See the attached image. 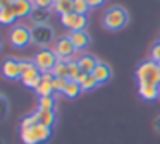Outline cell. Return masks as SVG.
I'll use <instances>...</instances> for the list:
<instances>
[{
  "instance_id": "obj_30",
  "label": "cell",
  "mask_w": 160,
  "mask_h": 144,
  "mask_svg": "<svg viewBox=\"0 0 160 144\" xmlns=\"http://www.w3.org/2000/svg\"><path fill=\"white\" fill-rule=\"evenodd\" d=\"M150 60L157 62V64L160 62V41H157V43L152 46V51H150Z\"/></svg>"
},
{
  "instance_id": "obj_36",
  "label": "cell",
  "mask_w": 160,
  "mask_h": 144,
  "mask_svg": "<svg viewBox=\"0 0 160 144\" xmlns=\"http://www.w3.org/2000/svg\"><path fill=\"white\" fill-rule=\"evenodd\" d=\"M33 2H35V0H33Z\"/></svg>"
},
{
  "instance_id": "obj_22",
  "label": "cell",
  "mask_w": 160,
  "mask_h": 144,
  "mask_svg": "<svg viewBox=\"0 0 160 144\" xmlns=\"http://www.w3.org/2000/svg\"><path fill=\"white\" fill-rule=\"evenodd\" d=\"M81 91H83V89H81V86H79L78 81H67L62 94L66 96V98H69V99H74V98H78V96L81 94Z\"/></svg>"
},
{
  "instance_id": "obj_5",
  "label": "cell",
  "mask_w": 160,
  "mask_h": 144,
  "mask_svg": "<svg viewBox=\"0 0 160 144\" xmlns=\"http://www.w3.org/2000/svg\"><path fill=\"white\" fill-rule=\"evenodd\" d=\"M31 38H33V45H36L38 48H50V45L55 41V31L48 24L33 26L31 27Z\"/></svg>"
},
{
  "instance_id": "obj_34",
  "label": "cell",
  "mask_w": 160,
  "mask_h": 144,
  "mask_svg": "<svg viewBox=\"0 0 160 144\" xmlns=\"http://www.w3.org/2000/svg\"><path fill=\"white\" fill-rule=\"evenodd\" d=\"M153 129H155V130H157V132H158V134H160V117H158V118H157V120H155V123H153Z\"/></svg>"
},
{
  "instance_id": "obj_23",
  "label": "cell",
  "mask_w": 160,
  "mask_h": 144,
  "mask_svg": "<svg viewBox=\"0 0 160 144\" xmlns=\"http://www.w3.org/2000/svg\"><path fill=\"white\" fill-rule=\"evenodd\" d=\"M52 74L53 77H64V79H69V64L64 60H59L55 64V67L52 69Z\"/></svg>"
},
{
  "instance_id": "obj_3",
  "label": "cell",
  "mask_w": 160,
  "mask_h": 144,
  "mask_svg": "<svg viewBox=\"0 0 160 144\" xmlns=\"http://www.w3.org/2000/svg\"><path fill=\"white\" fill-rule=\"evenodd\" d=\"M52 137V129L42 123L21 129V141L24 144H43Z\"/></svg>"
},
{
  "instance_id": "obj_7",
  "label": "cell",
  "mask_w": 160,
  "mask_h": 144,
  "mask_svg": "<svg viewBox=\"0 0 160 144\" xmlns=\"http://www.w3.org/2000/svg\"><path fill=\"white\" fill-rule=\"evenodd\" d=\"M52 50L55 51L57 58H59V60H64V62L74 60V55H76V48H74V45H72V41H71L69 36L57 38Z\"/></svg>"
},
{
  "instance_id": "obj_29",
  "label": "cell",
  "mask_w": 160,
  "mask_h": 144,
  "mask_svg": "<svg viewBox=\"0 0 160 144\" xmlns=\"http://www.w3.org/2000/svg\"><path fill=\"white\" fill-rule=\"evenodd\" d=\"M7 113H9V101L5 96L0 94V122L7 117Z\"/></svg>"
},
{
  "instance_id": "obj_15",
  "label": "cell",
  "mask_w": 160,
  "mask_h": 144,
  "mask_svg": "<svg viewBox=\"0 0 160 144\" xmlns=\"http://www.w3.org/2000/svg\"><path fill=\"white\" fill-rule=\"evenodd\" d=\"M138 94L146 101L160 98V86L157 84H138Z\"/></svg>"
},
{
  "instance_id": "obj_27",
  "label": "cell",
  "mask_w": 160,
  "mask_h": 144,
  "mask_svg": "<svg viewBox=\"0 0 160 144\" xmlns=\"http://www.w3.org/2000/svg\"><path fill=\"white\" fill-rule=\"evenodd\" d=\"M67 81L69 79H64V77H53L52 81V86H53V93H62L64 88H66Z\"/></svg>"
},
{
  "instance_id": "obj_14",
  "label": "cell",
  "mask_w": 160,
  "mask_h": 144,
  "mask_svg": "<svg viewBox=\"0 0 160 144\" xmlns=\"http://www.w3.org/2000/svg\"><path fill=\"white\" fill-rule=\"evenodd\" d=\"M67 36L71 38V41H72V45H74V48H76V51H79V50H84V48L90 45V34L86 33V31H71Z\"/></svg>"
},
{
  "instance_id": "obj_25",
  "label": "cell",
  "mask_w": 160,
  "mask_h": 144,
  "mask_svg": "<svg viewBox=\"0 0 160 144\" xmlns=\"http://www.w3.org/2000/svg\"><path fill=\"white\" fill-rule=\"evenodd\" d=\"M67 64H69V81H78L81 77V74H83L81 67L78 65V60L74 58V60L67 62Z\"/></svg>"
},
{
  "instance_id": "obj_13",
  "label": "cell",
  "mask_w": 160,
  "mask_h": 144,
  "mask_svg": "<svg viewBox=\"0 0 160 144\" xmlns=\"http://www.w3.org/2000/svg\"><path fill=\"white\" fill-rule=\"evenodd\" d=\"M50 16H52V9H40V7H35L28 19L33 26H42V24H47L50 21Z\"/></svg>"
},
{
  "instance_id": "obj_16",
  "label": "cell",
  "mask_w": 160,
  "mask_h": 144,
  "mask_svg": "<svg viewBox=\"0 0 160 144\" xmlns=\"http://www.w3.org/2000/svg\"><path fill=\"white\" fill-rule=\"evenodd\" d=\"M76 60H78V65L81 67V70H83L84 74H93L95 67L98 65L97 57H93V55H88V53L79 55V57H78Z\"/></svg>"
},
{
  "instance_id": "obj_26",
  "label": "cell",
  "mask_w": 160,
  "mask_h": 144,
  "mask_svg": "<svg viewBox=\"0 0 160 144\" xmlns=\"http://www.w3.org/2000/svg\"><path fill=\"white\" fill-rule=\"evenodd\" d=\"M90 3H88V0H74V10L72 12H78V14H83V16H86L88 12H90Z\"/></svg>"
},
{
  "instance_id": "obj_31",
  "label": "cell",
  "mask_w": 160,
  "mask_h": 144,
  "mask_svg": "<svg viewBox=\"0 0 160 144\" xmlns=\"http://www.w3.org/2000/svg\"><path fill=\"white\" fill-rule=\"evenodd\" d=\"M35 7H40V9H52L53 0H35Z\"/></svg>"
},
{
  "instance_id": "obj_21",
  "label": "cell",
  "mask_w": 160,
  "mask_h": 144,
  "mask_svg": "<svg viewBox=\"0 0 160 144\" xmlns=\"http://www.w3.org/2000/svg\"><path fill=\"white\" fill-rule=\"evenodd\" d=\"M78 82H79V86H81V89L83 91H91V89H95L97 86H100L98 84V81L93 77V74H81V77L78 79Z\"/></svg>"
},
{
  "instance_id": "obj_20",
  "label": "cell",
  "mask_w": 160,
  "mask_h": 144,
  "mask_svg": "<svg viewBox=\"0 0 160 144\" xmlns=\"http://www.w3.org/2000/svg\"><path fill=\"white\" fill-rule=\"evenodd\" d=\"M16 21H18V16H16L12 7H7V9L0 10V24L2 26H14Z\"/></svg>"
},
{
  "instance_id": "obj_32",
  "label": "cell",
  "mask_w": 160,
  "mask_h": 144,
  "mask_svg": "<svg viewBox=\"0 0 160 144\" xmlns=\"http://www.w3.org/2000/svg\"><path fill=\"white\" fill-rule=\"evenodd\" d=\"M88 3H90V7H91V9H97V7L103 5V3H105V0H88Z\"/></svg>"
},
{
  "instance_id": "obj_2",
  "label": "cell",
  "mask_w": 160,
  "mask_h": 144,
  "mask_svg": "<svg viewBox=\"0 0 160 144\" xmlns=\"http://www.w3.org/2000/svg\"><path fill=\"white\" fill-rule=\"evenodd\" d=\"M138 84H157L160 86V65L153 60H145L136 69Z\"/></svg>"
},
{
  "instance_id": "obj_4",
  "label": "cell",
  "mask_w": 160,
  "mask_h": 144,
  "mask_svg": "<svg viewBox=\"0 0 160 144\" xmlns=\"http://www.w3.org/2000/svg\"><path fill=\"white\" fill-rule=\"evenodd\" d=\"M9 41L14 48L18 50H24L29 45H33V38H31V27L24 26V24H18L12 26L9 31Z\"/></svg>"
},
{
  "instance_id": "obj_35",
  "label": "cell",
  "mask_w": 160,
  "mask_h": 144,
  "mask_svg": "<svg viewBox=\"0 0 160 144\" xmlns=\"http://www.w3.org/2000/svg\"><path fill=\"white\" fill-rule=\"evenodd\" d=\"M158 65H160V62H158Z\"/></svg>"
},
{
  "instance_id": "obj_33",
  "label": "cell",
  "mask_w": 160,
  "mask_h": 144,
  "mask_svg": "<svg viewBox=\"0 0 160 144\" xmlns=\"http://www.w3.org/2000/svg\"><path fill=\"white\" fill-rule=\"evenodd\" d=\"M14 0H0V10L2 9H7V7H12Z\"/></svg>"
},
{
  "instance_id": "obj_8",
  "label": "cell",
  "mask_w": 160,
  "mask_h": 144,
  "mask_svg": "<svg viewBox=\"0 0 160 144\" xmlns=\"http://www.w3.org/2000/svg\"><path fill=\"white\" fill-rule=\"evenodd\" d=\"M60 24L66 29H69V33L71 31H83L88 26V16H83V14L78 12L64 14V16H60Z\"/></svg>"
},
{
  "instance_id": "obj_9",
  "label": "cell",
  "mask_w": 160,
  "mask_h": 144,
  "mask_svg": "<svg viewBox=\"0 0 160 144\" xmlns=\"http://www.w3.org/2000/svg\"><path fill=\"white\" fill-rule=\"evenodd\" d=\"M19 81H21L22 84L26 86V88L33 89V91H35V88L40 84V81H42V70L36 67L33 60L29 62V65L24 69V70H22L21 79H19Z\"/></svg>"
},
{
  "instance_id": "obj_28",
  "label": "cell",
  "mask_w": 160,
  "mask_h": 144,
  "mask_svg": "<svg viewBox=\"0 0 160 144\" xmlns=\"http://www.w3.org/2000/svg\"><path fill=\"white\" fill-rule=\"evenodd\" d=\"M35 123H38V120H36V115H35V112H33V113H29V115H26L21 118V129L31 127V125H35Z\"/></svg>"
},
{
  "instance_id": "obj_10",
  "label": "cell",
  "mask_w": 160,
  "mask_h": 144,
  "mask_svg": "<svg viewBox=\"0 0 160 144\" xmlns=\"http://www.w3.org/2000/svg\"><path fill=\"white\" fill-rule=\"evenodd\" d=\"M0 72L5 79L9 81H16V79H21V60H16V58H5L2 62V67H0Z\"/></svg>"
},
{
  "instance_id": "obj_19",
  "label": "cell",
  "mask_w": 160,
  "mask_h": 144,
  "mask_svg": "<svg viewBox=\"0 0 160 144\" xmlns=\"http://www.w3.org/2000/svg\"><path fill=\"white\" fill-rule=\"evenodd\" d=\"M53 12H57L59 16H64V14H69L74 10V0H53Z\"/></svg>"
},
{
  "instance_id": "obj_12",
  "label": "cell",
  "mask_w": 160,
  "mask_h": 144,
  "mask_svg": "<svg viewBox=\"0 0 160 144\" xmlns=\"http://www.w3.org/2000/svg\"><path fill=\"white\" fill-rule=\"evenodd\" d=\"M12 9H14L18 19H28L29 14L35 9V2L33 0H14Z\"/></svg>"
},
{
  "instance_id": "obj_1",
  "label": "cell",
  "mask_w": 160,
  "mask_h": 144,
  "mask_svg": "<svg viewBox=\"0 0 160 144\" xmlns=\"http://www.w3.org/2000/svg\"><path fill=\"white\" fill-rule=\"evenodd\" d=\"M103 26L108 31H121L129 22V12L121 5H112L103 12Z\"/></svg>"
},
{
  "instance_id": "obj_11",
  "label": "cell",
  "mask_w": 160,
  "mask_h": 144,
  "mask_svg": "<svg viewBox=\"0 0 160 144\" xmlns=\"http://www.w3.org/2000/svg\"><path fill=\"white\" fill-rule=\"evenodd\" d=\"M52 81H53V74H52V72H43V74H42V81H40V84L35 88V93L38 94V98L55 94V93H53Z\"/></svg>"
},
{
  "instance_id": "obj_18",
  "label": "cell",
  "mask_w": 160,
  "mask_h": 144,
  "mask_svg": "<svg viewBox=\"0 0 160 144\" xmlns=\"http://www.w3.org/2000/svg\"><path fill=\"white\" fill-rule=\"evenodd\" d=\"M35 115H36L38 123H42V125H47V127H50V129L55 125V120H57L55 110H38L36 108Z\"/></svg>"
},
{
  "instance_id": "obj_6",
  "label": "cell",
  "mask_w": 160,
  "mask_h": 144,
  "mask_svg": "<svg viewBox=\"0 0 160 144\" xmlns=\"http://www.w3.org/2000/svg\"><path fill=\"white\" fill-rule=\"evenodd\" d=\"M33 62L43 74V72H52V69L55 67L59 58H57L55 51L52 48H40L35 53V57H33Z\"/></svg>"
},
{
  "instance_id": "obj_17",
  "label": "cell",
  "mask_w": 160,
  "mask_h": 144,
  "mask_svg": "<svg viewBox=\"0 0 160 144\" xmlns=\"http://www.w3.org/2000/svg\"><path fill=\"white\" fill-rule=\"evenodd\" d=\"M93 77L98 81V84H105V82H108L112 77V69L108 67L107 64H103V62H98V65L93 70Z\"/></svg>"
},
{
  "instance_id": "obj_24",
  "label": "cell",
  "mask_w": 160,
  "mask_h": 144,
  "mask_svg": "<svg viewBox=\"0 0 160 144\" xmlns=\"http://www.w3.org/2000/svg\"><path fill=\"white\" fill-rule=\"evenodd\" d=\"M55 96H42L38 98V110H55Z\"/></svg>"
}]
</instances>
